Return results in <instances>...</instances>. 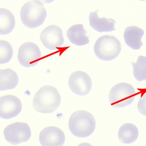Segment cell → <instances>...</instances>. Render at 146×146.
<instances>
[{
	"label": "cell",
	"mask_w": 146,
	"mask_h": 146,
	"mask_svg": "<svg viewBox=\"0 0 146 146\" xmlns=\"http://www.w3.org/2000/svg\"><path fill=\"white\" fill-rule=\"evenodd\" d=\"M61 103V95L56 88L45 86L41 88L35 94L33 107L37 112L49 114L55 111Z\"/></svg>",
	"instance_id": "1"
},
{
	"label": "cell",
	"mask_w": 146,
	"mask_h": 146,
	"mask_svg": "<svg viewBox=\"0 0 146 146\" xmlns=\"http://www.w3.org/2000/svg\"><path fill=\"white\" fill-rule=\"evenodd\" d=\"M69 128L74 136L86 138L91 135L96 128L94 117L85 111H78L72 114L69 121Z\"/></svg>",
	"instance_id": "2"
},
{
	"label": "cell",
	"mask_w": 146,
	"mask_h": 146,
	"mask_svg": "<svg viewBox=\"0 0 146 146\" xmlns=\"http://www.w3.org/2000/svg\"><path fill=\"white\" fill-rule=\"evenodd\" d=\"M47 12L43 4L39 1H31L25 3L21 8L20 18L23 25L29 28L41 26L45 20Z\"/></svg>",
	"instance_id": "3"
},
{
	"label": "cell",
	"mask_w": 146,
	"mask_h": 146,
	"mask_svg": "<svg viewBox=\"0 0 146 146\" xmlns=\"http://www.w3.org/2000/svg\"><path fill=\"white\" fill-rule=\"evenodd\" d=\"M121 50V42L114 36L105 35L100 37L94 46L96 56L99 60L105 61H110L116 58Z\"/></svg>",
	"instance_id": "4"
},
{
	"label": "cell",
	"mask_w": 146,
	"mask_h": 146,
	"mask_svg": "<svg viewBox=\"0 0 146 146\" xmlns=\"http://www.w3.org/2000/svg\"><path fill=\"white\" fill-rule=\"evenodd\" d=\"M135 95V89L132 85L125 82L118 83L111 90L109 101L114 108H123L133 102Z\"/></svg>",
	"instance_id": "5"
},
{
	"label": "cell",
	"mask_w": 146,
	"mask_h": 146,
	"mask_svg": "<svg viewBox=\"0 0 146 146\" xmlns=\"http://www.w3.org/2000/svg\"><path fill=\"white\" fill-rule=\"evenodd\" d=\"M5 139L14 145L26 142L31 135V129L25 123L16 122L7 126L3 130Z\"/></svg>",
	"instance_id": "6"
},
{
	"label": "cell",
	"mask_w": 146,
	"mask_h": 146,
	"mask_svg": "<svg viewBox=\"0 0 146 146\" xmlns=\"http://www.w3.org/2000/svg\"><path fill=\"white\" fill-rule=\"evenodd\" d=\"M41 53L37 45L33 43H25L20 47L18 59L20 64L25 68L36 66L40 61Z\"/></svg>",
	"instance_id": "7"
},
{
	"label": "cell",
	"mask_w": 146,
	"mask_h": 146,
	"mask_svg": "<svg viewBox=\"0 0 146 146\" xmlns=\"http://www.w3.org/2000/svg\"><path fill=\"white\" fill-rule=\"evenodd\" d=\"M68 85L72 92L79 96L89 94L92 86L91 77L82 71L73 73L69 79Z\"/></svg>",
	"instance_id": "8"
},
{
	"label": "cell",
	"mask_w": 146,
	"mask_h": 146,
	"mask_svg": "<svg viewBox=\"0 0 146 146\" xmlns=\"http://www.w3.org/2000/svg\"><path fill=\"white\" fill-rule=\"evenodd\" d=\"M40 40L45 47L50 50H56L64 43V38L61 29L55 25L49 26L43 30Z\"/></svg>",
	"instance_id": "9"
},
{
	"label": "cell",
	"mask_w": 146,
	"mask_h": 146,
	"mask_svg": "<svg viewBox=\"0 0 146 146\" xmlns=\"http://www.w3.org/2000/svg\"><path fill=\"white\" fill-rule=\"evenodd\" d=\"M21 109L22 104L17 97L8 95L0 98V116L2 118H13L20 113Z\"/></svg>",
	"instance_id": "10"
},
{
	"label": "cell",
	"mask_w": 146,
	"mask_h": 146,
	"mask_svg": "<svg viewBox=\"0 0 146 146\" xmlns=\"http://www.w3.org/2000/svg\"><path fill=\"white\" fill-rule=\"evenodd\" d=\"M39 141L43 146H63L65 141V135L57 127H47L40 132Z\"/></svg>",
	"instance_id": "11"
},
{
	"label": "cell",
	"mask_w": 146,
	"mask_h": 146,
	"mask_svg": "<svg viewBox=\"0 0 146 146\" xmlns=\"http://www.w3.org/2000/svg\"><path fill=\"white\" fill-rule=\"evenodd\" d=\"M99 9L95 12H91L89 15V19L91 27L99 33L110 32L115 30V21L111 19L100 18L98 15Z\"/></svg>",
	"instance_id": "12"
},
{
	"label": "cell",
	"mask_w": 146,
	"mask_h": 146,
	"mask_svg": "<svg viewBox=\"0 0 146 146\" xmlns=\"http://www.w3.org/2000/svg\"><path fill=\"white\" fill-rule=\"evenodd\" d=\"M144 33V31L137 27H127L124 33V38L126 44L133 49H140L143 45L141 39Z\"/></svg>",
	"instance_id": "13"
},
{
	"label": "cell",
	"mask_w": 146,
	"mask_h": 146,
	"mask_svg": "<svg viewBox=\"0 0 146 146\" xmlns=\"http://www.w3.org/2000/svg\"><path fill=\"white\" fill-rule=\"evenodd\" d=\"M87 32L82 24L74 25L67 32V36L71 43L76 46H84L90 42Z\"/></svg>",
	"instance_id": "14"
},
{
	"label": "cell",
	"mask_w": 146,
	"mask_h": 146,
	"mask_svg": "<svg viewBox=\"0 0 146 146\" xmlns=\"http://www.w3.org/2000/svg\"><path fill=\"white\" fill-rule=\"evenodd\" d=\"M19 81L18 75L11 69L0 70V91L14 89L17 86Z\"/></svg>",
	"instance_id": "15"
},
{
	"label": "cell",
	"mask_w": 146,
	"mask_h": 146,
	"mask_svg": "<svg viewBox=\"0 0 146 146\" xmlns=\"http://www.w3.org/2000/svg\"><path fill=\"white\" fill-rule=\"evenodd\" d=\"M139 132L138 128L132 123H126L121 126L118 131L119 140L123 144L133 143L138 139Z\"/></svg>",
	"instance_id": "16"
},
{
	"label": "cell",
	"mask_w": 146,
	"mask_h": 146,
	"mask_svg": "<svg viewBox=\"0 0 146 146\" xmlns=\"http://www.w3.org/2000/svg\"><path fill=\"white\" fill-rule=\"evenodd\" d=\"M15 19L12 13L8 9H0V34L10 33L15 26Z\"/></svg>",
	"instance_id": "17"
},
{
	"label": "cell",
	"mask_w": 146,
	"mask_h": 146,
	"mask_svg": "<svg viewBox=\"0 0 146 146\" xmlns=\"http://www.w3.org/2000/svg\"><path fill=\"white\" fill-rule=\"evenodd\" d=\"M133 67V74L138 81L146 80V57L140 56L136 63L132 62Z\"/></svg>",
	"instance_id": "18"
},
{
	"label": "cell",
	"mask_w": 146,
	"mask_h": 146,
	"mask_svg": "<svg viewBox=\"0 0 146 146\" xmlns=\"http://www.w3.org/2000/svg\"><path fill=\"white\" fill-rule=\"evenodd\" d=\"M13 55V49L9 43L4 40L0 41V64L9 62Z\"/></svg>",
	"instance_id": "19"
},
{
	"label": "cell",
	"mask_w": 146,
	"mask_h": 146,
	"mask_svg": "<svg viewBox=\"0 0 146 146\" xmlns=\"http://www.w3.org/2000/svg\"><path fill=\"white\" fill-rule=\"evenodd\" d=\"M138 108L141 114L146 116V94L143 95L140 99Z\"/></svg>",
	"instance_id": "20"
},
{
	"label": "cell",
	"mask_w": 146,
	"mask_h": 146,
	"mask_svg": "<svg viewBox=\"0 0 146 146\" xmlns=\"http://www.w3.org/2000/svg\"><path fill=\"white\" fill-rule=\"evenodd\" d=\"M78 146H93L91 144H89L87 143H83L80 144Z\"/></svg>",
	"instance_id": "21"
}]
</instances>
